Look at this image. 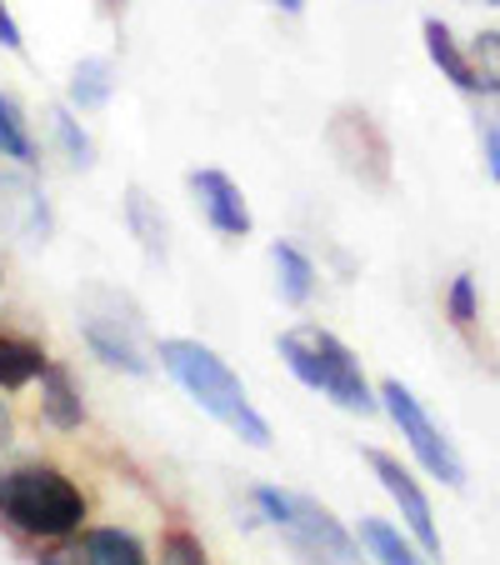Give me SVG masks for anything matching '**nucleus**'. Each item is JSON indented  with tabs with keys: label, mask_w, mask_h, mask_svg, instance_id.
<instances>
[{
	"label": "nucleus",
	"mask_w": 500,
	"mask_h": 565,
	"mask_svg": "<svg viewBox=\"0 0 500 565\" xmlns=\"http://www.w3.org/2000/svg\"><path fill=\"white\" fill-rule=\"evenodd\" d=\"M156 361L166 365V375H171V381L181 385L185 395H191V401L205 411V416L221 420V426L231 430L235 440H245V446H256V450L270 446L266 416L251 406L245 385L235 381V371L211 351V345L185 341V335H171V341L156 345Z\"/></svg>",
	"instance_id": "f257e3e1"
},
{
	"label": "nucleus",
	"mask_w": 500,
	"mask_h": 565,
	"mask_svg": "<svg viewBox=\"0 0 500 565\" xmlns=\"http://www.w3.org/2000/svg\"><path fill=\"white\" fill-rule=\"evenodd\" d=\"M276 351H280L286 371L296 375L300 385L320 391L326 401H336L341 411H351V416H375V411H381V401H375V391H371V381H365L355 351L341 341V335H330L326 326L300 320V326L280 331Z\"/></svg>",
	"instance_id": "f03ea898"
},
{
	"label": "nucleus",
	"mask_w": 500,
	"mask_h": 565,
	"mask_svg": "<svg viewBox=\"0 0 500 565\" xmlns=\"http://www.w3.org/2000/svg\"><path fill=\"white\" fill-rule=\"evenodd\" d=\"M0 521H11L21 535L35 541H61L75 535L86 521V495L75 480L51 466H15L0 470Z\"/></svg>",
	"instance_id": "7ed1b4c3"
},
{
	"label": "nucleus",
	"mask_w": 500,
	"mask_h": 565,
	"mask_svg": "<svg viewBox=\"0 0 500 565\" xmlns=\"http://www.w3.org/2000/svg\"><path fill=\"white\" fill-rule=\"evenodd\" d=\"M251 501L280 531V541L290 545V555L300 565H365L361 541L320 501H310L300 491H280V486H256Z\"/></svg>",
	"instance_id": "20e7f679"
},
{
	"label": "nucleus",
	"mask_w": 500,
	"mask_h": 565,
	"mask_svg": "<svg viewBox=\"0 0 500 565\" xmlns=\"http://www.w3.org/2000/svg\"><path fill=\"white\" fill-rule=\"evenodd\" d=\"M81 335L106 365L126 375H150V331L126 290L100 286V280L81 290Z\"/></svg>",
	"instance_id": "39448f33"
},
{
	"label": "nucleus",
	"mask_w": 500,
	"mask_h": 565,
	"mask_svg": "<svg viewBox=\"0 0 500 565\" xmlns=\"http://www.w3.org/2000/svg\"><path fill=\"white\" fill-rule=\"evenodd\" d=\"M381 406H385V416L395 420L401 440L411 446V456L426 466V476L440 480V486H450V491H460V486H466V460H460V450L450 446L446 430H440L436 420L426 416V406L415 401L411 385L385 381L381 385Z\"/></svg>",
	"instance_id": "423d86ee"
},
{
	"label": "nucleus",
	"mask_w": 500,
	"mask_h": 565,
	"mask_svg": "<svg viewBox=\"0 0 500 565\" xmlns=\"http://www.w3.org/2000/svg\"><path fill=\"white\" fill-rule=\"evenodd\" d=\"M326 146H330V156L341 160V171L355 175L361 185H375V191L391 185V140L381 136V126L365 110H355V106L336 110L326 126Z\"/></svg>",
	"instance_id": "0eeeda50"
},
{
	"label": "nucleus",
	"mask_w": 500,
	"mask_h": 565,
	"mask_svg": "<svg viewBox=\"0 0 500 565\" xmlns=\"http://www.w3.org/2000/svg\"><path fill=\"white\" fill-rule=\"evenodd\" d=\"M365 460H371L375 480H381V491L395 501V511H401L411 541L430 555V565H436L440 561V531H436V511H430V495L421 491V480H415L395 456H385V450H365Z\"/></svg>",
	"instance_id": "6e6552de"
},
{
	"label": "nucleus",
	"mask_w": 500,
	"mask_h": 565,
	"mask_svg": "<svg viewBox=\"0 0 500 565\" xmlns=\"http://www.w3.org/2000/svg\"><path fill=\"white\" fill-rule=\"evenodd\" d=\"M51 205H45L41 185L31 175L0 171V231H11L25 246H45L51 241Z\"/></svg>",
	"instance_id": "1a4fd4ad"
},
{
	"label": "nucleus",
	"mask_w": 500,
	"mask_h": 565,
	"mask_svg": "<svg viewBox=\"0 0 500 565\" xmlns=\"http://www.w3.org/2000/svg\"><path fill=\"white\" fill-rule=\"evenodd\" d=\"M185 185H191V195H195V205H201V215L211 221V231H221V235H251V205H245V191L231 181L225 171H191L185 175Z\"/></svg>",
	"instance_id": "9d476101"
},
{
	"label": "nucleus",
	"mask_w": 500,
	"mask_h": 565,
	"mask_svg": "<svg viewBox=\"0 0 500 565\" xmlns=\"http://www.w3.org/2000/svg\"><path fill=\"white\" fill-rule=\"evenodd\" d=\"M421 35H426V55L430 65H436L440 75H446L456 90H466V96H480L476 86V65H470V45H460L456 35H450L446 21H436V15H426L421 21Z\"/></svg>",
	"instance_id": "9b49d317"
},
{
	"label": "nucleus",
	"mask_w": 500,
	"mask_h": 565,
	"mask_svg": "<svg viewBox=\"0 0 500 565\" xmlns=\"http://www.w3.org/2000/svg\"><path fill=\"white\" fill-rule=\"evenodd\" d=\"M81 565H150L146 545L136 541L130 531H120V525H91V531H81Z\"/></svg>",
	"instance_id": "f8f14e48"
},
{
	"label": "nucleus",
	"mask_w": 500,
	"mask_h": 565,
	"mask_svg": "<svg viewBox=\"0 0 500 565\" xmlns=\"http://www.w3.org/2000/svg\"><path fill=\"white\" fill-rule=\"evenodd\" d=\"M41 416L51 420L55 430H75L86 420V406H81V391L65 375V365H45L41 375Z\"/></svg>",
	"instance_id": "ddd939ff"
},
{
	"label": "nucleus",
	"mask_w": 500,
	"mask_h": 565,
	"mask_svg": "<svg viewBox=\"0 0 500 565\" xmlns=\"http://www.w3.org/2000/svg\"><path fill=\"white\" fill-rule=\"evenodd\" d=\"M361 545L375 565H430V555L421 551V545H411L391 521H381V515H365L361 521Z\"/></svg>",
	"instance_id": "4468645a"
},
{
	"label": "nucleus",
	"mask_w": 500,
	"mask_h": 565,
	"mask_svg": "<svg viewBox=\"0 0 500 565\" xmlns=\"http://www.w3.org/2000/svg\"><path fill=\"white\" fill-rule=\"evenodd\" d=\"M270 266H276L280 300H286V306H306L310 290H316V266H310L306 250L290 246V241H276V246H270Z\"/></svg>",
	"instance_id": "2eb2a0df"
},
{
	"label": "nucleus",
	"mask_w": 500,
	"mask_h": 565,
	"mask_svg": "<svg viewBox=\"0 0 500 565\" xmlns=\"http://www.w3.org/2000/svg\"><path fill=\"white\" fill-rule=\"evenodd\" d=\"M126 225H130V235L140 241V250H146L150 260H166V250H171V246H166V235H171V231H166L160 205L150 201L140 185H130V191H126Z\"/></svg>",
	"instance_id": "dca6fc26"
},
{
	"label": "nucleus",
	"mask_w": 500,
	"mask_h": 565,
	"mask_svg": "<svg viewBox=\"0 0 500 565\" xmlns=\"http://www.w3.org/2000/svg\"><path fill=\"white\" fill-rule=\"evenodd\" d=\"M110 90H116V65L106 61V55H81L71 71V100L81 110H100L110 100Z\"/></svg>",
	"instance_id": "f3484780"
},
{
	"label": "nucleus",
	"mask_w": 500,
	"mask_h": 565,
	"mask_svg": "<svg viewBox=\"0 0 500 565\" xmlns=\"http://www.w3.org/2000/svg\"><path fill=\"white\" fill-rule=\"evenodd\" d=\"M45 355L25 341H11V335H0V391H21V385L41 381L45 375Z\"/></svg>",
	"instance_id": "a211bd4d"
},
{
	"label": "nucleus",
	"mask_w": 500,
	"mask_h": 565,
	"mask_svg": "<svg viewBox=\"0 0 500 565\" xmlns=\"http://www.w3.org/2000/svg\"><path fill=\"white\" fill-rule=\"evenodd\" d=\"M0 156L15 160V166H31L35 160V140H31V126H25V110L15 106V96L0 90Z\"/></svg>",
	"instance_id": "6ab92c4d"
},
{
	"label": "nucleus",
	"mask_w": 500,
	"mask_h": 565,
	"mask_svg": "<svg viewBox=\"0 0 500 565\" xmlns=\"http://www.w3.org/2000/svg\"><path fill=\"white\" fill-rule=\"evenodd\" d=\"M51 136H55V146H61V156H65V166H96V140L81 130V120L71 116L65 106H51Z\"/></svg>",
	"instance_id": "aec40b11"
},
{
	"label": "nucleus",
	"mask_w": 500,
	"mask_h": 565,
	"mask_svg": "<svg viewBox=\"0 0 500 565\" xmlns=\"http://www.w3.org/2000/svg\"><path fill=\"white\" fill-rule=\"evenodd\" d=\"M446 316L456 331H476V320H480V286L470 270H460L456 280L446 286Z\"/></svg>",
	"instance_id": "412c9836"
},
{
	"label": "nucleus",
	"mask_w": 500,
	"mask_h": 565,
	"mask_svg": "<svg viewBox=\"0 0 500 565\" xmlns=\"http://www.w3.org/2000/svg\"><path fill=\"white\" fill-rule=\"evenodd\" d=\"M470 65H476L480 96H500V31H480L470 41Z\"/></svg>",
	"instance_id": "4be33fe9"
},
{
	"label": "nucleus",
	"mask_w": 500,
	"mask_h": 565,
	"mask_svg": "<svg viewBox=\"0 0 500 565\" xmlns=\"http://www.w3.org/2000/svg\"><path fill=\"white\" fill-rule=\"evenodd\" d=\"M160 565H211V561H205V545L191 531H171L160 541Z\"/></svg>",
	"instance_id": "5701e85b"
},
{
	"label": "nucleus",
	"mask_w": 500,
	"mask_h": 565,
	"mask_svg": "<svg viewBox=\"0 0 500 565\" xmlns=\"http://www.w3.org/2000/svg\"><path fill=\"white\" fill-rule=\"evenodd\" d=\"M480 160H486V175L500 185V120L496 116L480 120Z\"/></svg>",
	"instance_id": "b1692460"
},
{
	"label": "nucleus",
	"mask_w": 500,
	"mask_h": 565,
	"mask_svg": "<svg viewBox=\"0 0 500 565\" xmlns=\"http://www.w3.org/2000/svg\"><path fill=\"white\" fill-rule=\"evenodd\" d=\"M0 45H6V51H21V25H15V15L6 11V0H0Z\"/></svg>",
	"instance_id": "393cba45"
},
{
	"label": "nucleus",
	"mask_w": 500,
	"mask_h": 565,
	"mask_svg": "<svg viewBox=\"0 0 500 565\" xmlns=\"http://www.w3.org/2000/svg\"><path fill=\"white\" fill-rule=\"evenodd\" d=\"M11 440H15V420H11V411L0 406V450L11 446Z\"/></svg>",
	"instance_id": "a878e982"
},
{
	"label": "nucleus",
	"mask_w": 500,
	"mask_h": 565,
	"mask_svg": "<svg viewBox=\"0 0 500 565\" xmlns=\"http://www.w3.org/2000/svg\"><path fill=\"white\" fill-rule=\"evenodd\" d=\"M35 565H81V555H41Z\"/></svg>",
	"instance_id": "bb28decb"
},
{
	"label": "nucleus",
	"mask_w": 500,
	"mask_h": 565,
	"mask_svg": "<svg viewBox=\"0 0 500 565\" xmlns=\"http://www.w3.org/2000/svg\"><path fill=\"white\" fill-rule=\"evenodd\" d=\"M270 6H280L286 15H300V11H306V0H270Z\"/></svg>",
	"instance_id": "cd10ccee"
},
{
	"label": "nucleus",
	"mask_w": 500,
	"mask_h": 565,
	"mask_svg": "<svg viewBox=\"0 0 500 565\" xmlns=\"http://www.w3.org/2000/svg\"><path fill=\"white\" fill-rule=\"evenodd\" d=\"M466 6H500V0H466Z\"/></svg>",
	"instance_id": "c85d7f7f"
},
{
	"label": "nucleus",
	"mask_w": 500,
	"mask_h": 565,
	"mask_svg": "<svg viewBox=\"0 0 500 565\" xmlns=\"http://www.w3.org/2000/svg\"><path fill=\"white\" fill-rule=\"evenodd\" d=\"M110 6H126V0H110Z\"/></svg>",
	"instance_id": "c756f323"
}]
</instances>
